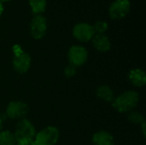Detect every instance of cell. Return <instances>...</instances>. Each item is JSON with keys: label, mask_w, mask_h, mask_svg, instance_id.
<instances>
[{"label": "cell", "mask_w": 146, "mask_h": 145, "mask_svg": "<svg viewBox=\"0 0 146 145\" xmlns=\"http://www.w3.org/2000/svg\"><path fill=\"white\" fill-rule=\"evenodd\" d=\"M139 93L134 91H127L112 101L113 108L119 113H127L131 112L135 109L139 103Z\"/></svg>", "instance_id": "cell-1"}, {"label": "cell", "mask_w": 146, "mask_h": 145, "mask_svg": "<svg viewBox=\"0 0 146 145\" xmlns=\"http://www.w3.org/2000/svg\"><path fill=\"white\" fill-rule=\"evenodd\" d=\"M13 68L19 73H25L28 71L31 66V57L25 52L21 47L18 44L13 47Z\"/></svg>", "instance_id": "cell-2"}, {"label": "cell", "mask_w": 146, "mask_h": 145, "mask_svg": "<svg viewBox=\"0 0 146 145\" xmlns=\"http://www.w3.org/2000/svg\"><path fill=\"white\" fill-rule=\"evenodd\" d=\"M59 131L55 126H47L36 133L35 145H56L59 139Z\"/></svg>", "instance_id": "cell-3"}, {"label": "cell", "mask_w": 146, "mask_h": 145, "mask_svg": "<svg viewBox=\"0 0 146 145\" xmlns=\"http://www.w3.org/2000/svg\"><path fill=\"white\" fill-rule=\"evenodd\" d=\"M14 135L16 142L25 139H33L36 135V131L30 121L22 119L16 125Z\"/></svg>", "instance_id": "cell-4"}, {"label": "cell", "mask_w": 146, "mask_h": 145, "mask_svg": "<svg viewBox=\"0 0 146 145\" xmlns=\"http://www.w3.org/2000/svg\"><path fill=\"white\" fill-rule=\"evenodd\" d=\"M68 57L71 65L75 68L80 67L86 62L88 58V51L84 46L75 44L70 47L68 53Z\"/></svg>", "instance_id": "cell-5"}, {"label": "cell", "mask_w": 146, "mask_h": 145, "mask_svg": "<svg viewBox=\"0 0 146 145\" xmlns=\"http://www.w3.org/2000/svg\"><path fill=\"white\" fill-rule=\"evenodd\" d=\"M131 9L129 0H115L109 8V15L113 20L123 19Z\"/></svg>", "instance_id": "cell-6"}, {"label": "cell", "mask_w": 146, "mask_h": 145, "mask_svg": "<svg viewBox=\"0 0 146 145\" xmlns=\"http://www.w3.org/2000/svg\"><path fill=\"white\" fill-rule=\"evenodd\" d=\"M47 31V21L42 15H35L30 23V33L35 39H41Z\"/></svg>", "instance_id": "cell-7"}, {"label": "cell", "mask_w": 146, "mask_h": 145, "mask_svg": "<svg viewBox=\"0 0 146 145\" xmlns=\"http://www.w3.org/2000/svg\"><path fill=\"white\" fill-rule=\"evenodd\" d=\"M94 35L95 32L92 26L86 22L78 23L73 28V36L78 41L82 43H86L92 40Z\"/></svg>", "instance_id": "cell-8"}, {"label": "cell", "mask_w": 146, "mask_h": 145, "mask_svg": "<svg viewBox=\"0 0 146 145\" xmlns=\"http://www.w3.org/2000/svg\"><path fill=\"white\" fill-rule=\"evenodd\" d=\"M29 111V108L24 102L13 101L10 102L6 108V115L13 120L23 119Z\"/></svg>", "instance_id": "cell-9"}, {"label": "cell", "mask_w": 146, "mask_h": 145, "mask_svg": "<svg viewBox=\"0 0 146 145\" xmlns=\"http://www.w3.org/2000/svg\"><path fill=\"white\" fill-rule=\"evenodd\" d=\"M92 40V45L93 47L99 52H107L110 50L111 43L109 38V37L105 34H95Z\"/></svg>", "instance_id": "cell-10"}, {"label": "cell", "mask_w": 146, "mask_h": 145, "mask_svg": "<svg viewBox=\"0 0 146 145\" xmlns=\"http://www.w3.org/2000/svg\"><path fill=\"white\" fill-rule=\"evenodd\" d=\"M130 83L136 87H143L146 84V73L143 69L133 68L128 73Z\"/></svg>", "instance_id": "cell-11"}, {"label": "cell", "mask_w": 146, "mask_h": 145, "mask_svg": "<svg viewBox=\"0 0 146 145\" xmlns=\"http://www.w3.org/2000/svg\"><path fill=\"white\" fill-rule=\"evenodd\" d=\"M94 145H115L114 137L106 131L97 132L92 137Z\"/></svg>", "instance_id": "cell-12"}, {"label": "cell", "mask_w": 146, "mask_h": 145, "mask_svg": "<svg viewBox=\"0 0 146 145\" xmlns=\"http://www.w3.org/2000/svg\"><path fill=\"white\" fill-rule=\"evenodd\" d=\"M96 93H97V96L98 98H100L104 101L109 102V103H112V101L115 98L113 90L108 85H101V86L98 87Z\"/></svg>", "instance_id": "cell-13"}, {"label": "cell", "mask_w": 146, "mask_h": 145, "mask_svg": "<svg viewBox=\"0 0 146 145\" xmlns=\"http://www.w3.org/2000/svg\"><path fill=\"white\" fill-rule=\"evenodd\" d=\"M29 5L33 14L41 15L44 12L47 5L46 0H28Z\"/></svg>", "instance_id": "cell-14"}, {"label": "cell", "mask_w": 146, "mask_h": 145, "mask_svg": "<svg viewBox=\"0 0 146 145\" xmlns=\"http://www.w3.org/2000/svg\"><path fill=\"white\" fill-rule=\"evenodd\" d=\"M16 139L14 133L9 131L0 132V145H15Z\"/></svg>", "instance_id": "cell-15"}, {"label": "cell", "mask_w": 146, "mask_h": 145, "mask_svg": "<svg viewBox=\"0 0 146 145\" xmlns=\"http://www.w3.org/2000/svg\"><path fill=\"white\" fill-rule=\"evenodd\" d=\"M95 34H103L105 33V32L109 28V25L104 21H98L95 22V24L92 26Z\"/></svg>", "instance_id": "cell-16"}, {"label": "cell", "mask_w": 146, "mask_h": 145, "mask_svg": "<svg viewBox=\"0 0 146 145\" xmlns=\"http://www.w3.org/2000/svg\"><path fill=\"white\" fill-rule=\"evenodd\" d=\"M128 121L131 123L140 124V125L145 121L144 115L142 114H140L139 112H137V111H131V113L128 115Z\"/></svg>", "instance_id": "cell-17"}, {"label": "cell", "mask_w": 146, "mask_h": 145, "mask_svg": "<svg viewBox=\"0 0 146 145\" xmlns=\"http://www.w3.org/2000/svg\"><path fill=\"white\" fill-rule=\"evenodd\" d=\"M76 73V68L71 64H69L64 70V74L66 75V77L68 78H71L73 77L74 74Z\"/></svg>", "instance_id": "cell-18"}, {"label": "cell", "mask_w": 146, "mask_h": 145, "mask_svg": "<svg viewBox=\"0 0 146 145\" xmlns=\"http://www.w3.org/2000/svg\"><path fill=\"white\" fill-rule=\"evenodd\" d=\"M15 145H35L33 139H25L16 142Z\"/></svg>", "instance_id": "cell-19"}, {"label": "cell", "mask_w": 146, "mask_h": 145, "mask_svg": "<svg viewBox=\"0 0 146 145\" xmlns=\"http://www.w3.org/2000/svg\"><path fill=\"white\" fill-rule=\"evenodd\" d=\"M145 126H146L145 121V122H143V123L141 124V128H142V132H143V135H144V137H145L146 136Z\"/></svg>", "instance_id": "cell-20"}, {"label": "cell", "mask_w": 146, "mask_h": 145, "mask_svg": "<svg viewBox=\"0 0 146 145\" xmlns=\"http://www.w3.org/2000/svg\"><path fill=\"white\" fill-rule=\"evenodd\" d=\"M3 3L0 1V16L3 14Z\"/></svg>", "instance_id": "cell-21"}, {"label": "cell", "mask_w": 146, "mask_h": 145, "mask_svg": "<svg viewBox=\"0 0 146 145\" xmlns=\"http://www.w3.org/2000/svg\"><path fill=\"white\" fill-rule=\"evenodd\" d=\"M2 128H3V119L0 116V132L2 131Z\"/></svg>", "instance_id": "cell-22"}, {"label": "cell", "mask_w": 146, "mask_h": 145, "mask_svg": "<svg viewBox=\"0 0 146 145\" xmlns=\"http://www.w3.org/2000/svg\"><path fill=\"white\" fill-rule=\"evenodd\" d=\"M0 1L3 3V2H8V1H10V0H0Z\"/></svg>", "instance_id": "cell-23"}]
</instances>
